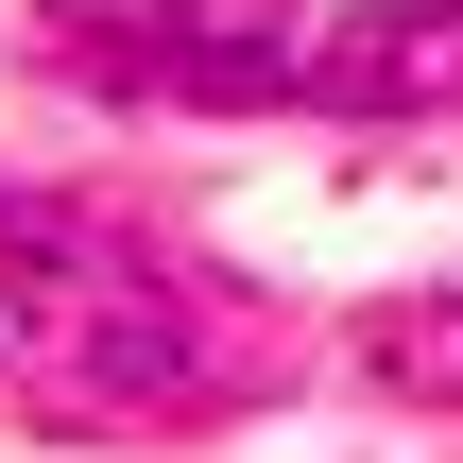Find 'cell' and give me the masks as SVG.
<instances>
[{"label": "cell", "mask_w": 463, "mask_h": 463, "mask_svg": "<svg viewBox=\"0 0 463 463\" xmlns=\"http://www.w3.org/2000/svg\"><path fill=\"white\" fill-rule=\"evenodd\" d=\"M378 361H395V378H430V395H463V309H447V326H430V309H395V326H378Z\"/></svg>", "instance_id": "277c9868"}, {"label": "cell", "mask_w": 463, "mask_h": 463, "mask_svg": "<svg viewBox=\"0 0 463 463\" xmlns=\"http://www.w3.org/2000/svg\"><path fill=\"white\" fill-rule=\"evenodd\" d=\"M0 326H17L69 395H103V412H172V395H206V326H189V292L137 275V258H103V241L52 223V206H0Z\"/></svg>", "instance_id": "6da1fadb"}, {"label": "cell", "mask_w": 463, "mask_h": 463, "mask_svg": "<svg viewBox=\"0 0 463 463\" xmlns=\"http://www.w3.org/2000/svg\"><path fill=\"white\" fill-rule=\"evenodd\" d=\"M292 103H326V120H447L463 103V0H361V17L292 34Z\"/></svg>", "instance_id": "7a4b0ae2"}, {"label": "cell", "mask_w": 463, "mask_h": 463, "mask_svg": "<svg viewBox=\"0 0 463 463\" xmlns=\"http://www.w3.org/2000/svg\"><path fill=\"white\" fill-rule=\"evenodd\" d=\"M86 69L155 103H292V34H86Z\"/></svg>", "instance_id": "3957f363"}]
</instances>
